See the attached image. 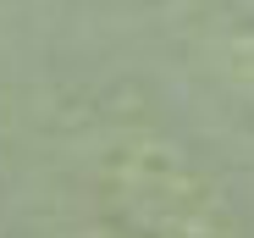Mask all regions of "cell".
<instances>
[{"mask_svg":"<svg viewBox=\"0 0 254 238\" xmlns=\"http://www.w3.org/2000/svg\"><path fill=\"white\" fill-rule=\"evenodd\" d=\"M105 205L127 238H232L221 188L155 139H133L105 161Z\"/></svg>","mask_w":254,"mask_h":238,"instance_id":"cell-1","label":"cell"}]
</instances>
